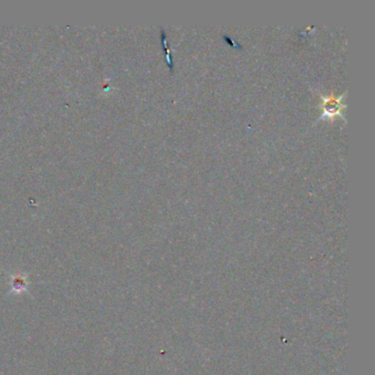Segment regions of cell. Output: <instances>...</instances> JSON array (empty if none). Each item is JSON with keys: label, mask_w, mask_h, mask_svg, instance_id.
<instances>
[{"label": "cell", "mask_w": 375, "mask_h": 375, "mask_svg": "<svg viewBox=\"0 0 375 375\" xmlns=\"http://www.w3.org/2000/svg\"><path fill=\"white\" fill-rule=\"evenodd\" d=\"M340 98L331 97H324V116H335L341 112V109H344V105H341Z\"/></svg>", "instance_id": "6da1fadb"}, {"label": "cell", "mask_w": 375, "mask_h": 375, "mask_svg": "<svg viewBox=\"0 0 375 375\" xmlns=\"http://www.w3.org/2000/svg\"><path fill=\"white\" fill-rule=\"evenodd\" d=\"M29 281L27 278V275L22 274H16L10 276V286L11 290L15 293H22L28 290Z\"/></svg>", "instance_id": "7a4b0ae2"}, {"label": "cell", "mask_w": 375, "mask_h": 375, "mask_svg": "<svg viewBox=\"0 0 375 375\" xmlns=\"http://www.w3.org/2000/svg\"><path fill=\"white\" fill-rule=\"evenodd\" d=\"M162 41H163V48L165 49L166 52V58H168V64L170 68H172V64H170V51L168 49V43H166V36H165V32L162 30Z\"/></svg>", "instance_id": "3957f363"}]
</instances>
